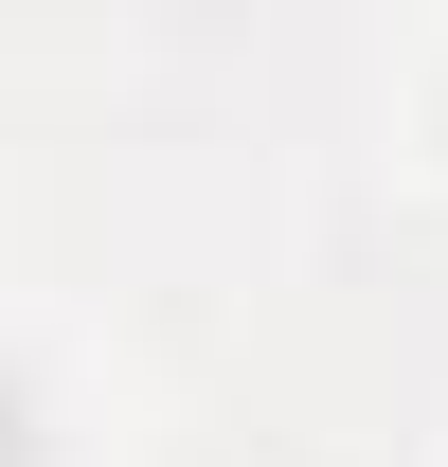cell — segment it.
Here are the masks:
<instances>
[{
	"instance_id": "cell-1",
	"label": "cell",
	"mask_w": 448,
	"mask_h": 467,
	"mask_svg": "<svg viewBox=\"0 0 448 467\" xmlns=\"http://www.w3.org/2000/svg\"><path fill=\"white\" fill-rule=\"evenodd\" d=\"M0 467H55V413H36V378L0 359Z\"/></svg>"
}]
</instances>
